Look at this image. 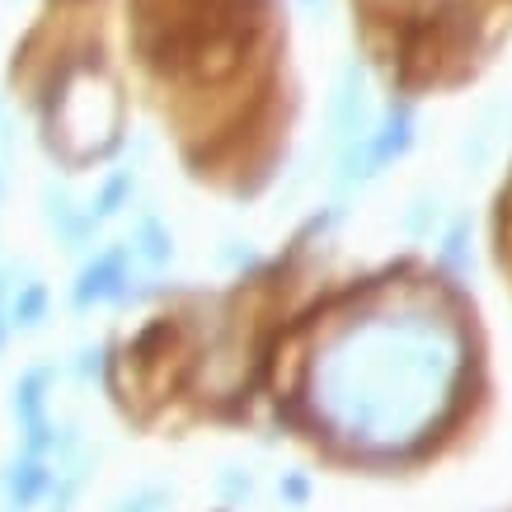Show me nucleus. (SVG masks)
Listing matches in <instances>:
<instances>
[{
  "instance_id": "f257e3e1",
  "label": "nucleus",
  "mask_w": 512,
  "mask_h": 512,
  "mask_svg": "<svg viewBox=\"0 0 512 512\" xmlns=\"http://www.w3.org/2000/svg\"><path fill=\"white\" fill-rule=\"evenodd\" d=\"M311 5H315V0H311Z\"/></svg>"
}]
</instances>
